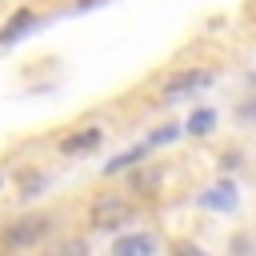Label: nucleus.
Returning <instances> with one entry per match:
<instances>
[{
    "label": "nucleus",
    "instance_id": "f257e3e1",
    "mask_svg": "<svg viewBox=\"0 0 256 256\" xmlns=\"http://www.w3.org/2000/svg\"><path fill=\"white\" fill-rule=\"evenodd\" d=\"M44 232H48V216H20V220H12L4 228L0 240L8 248H32L36 240H44Z\"/></svg>",
    "mask_w": 256,
    "mask_h": 256
},
{
    "label": "nucleus",
    "instance_id": "f03ea898",
    "mask_svg": "<svg viewBox=\"0 0 256 256\" xmlns=\"http://www.w3.org/2000/svg\"><path fill=\"white\" fill-rule=\"evenodd\" d=\"M212 84V72H204V68H188V72H176V76H168L164 80V100H184V96H192V92H200V88H208Z\"/></svg>",
    "mask_w": 256,
    "mask_h": 256
},
{
    "label": "nucleus",
    "instance_id": "7ed1b4c3",
    "mask_svg": "<svg viewBox=\"0 0 256 256\" xmlns=\"http://www.w3.org/2000/svg\"><path fill=\"white\" fill-rule=\"evenodd\" d=\"M128 216H132V208L120 196H100L92 204V224L96 228H120V224H128Z\"/></svg>",
    "mask_w": 256,
    "mask_h": 256
},
{
    "label": "nucleus",
    "instance_id": "20e7f679",
    "mask_svg": "<svg viewBox=\"0 0 256 256\" xmlns=\"http://www.w3.org/2000/svg\"><path fill=\"white\" fill-rule=\"evenodd\" d=\"M100 140H104V132H100L96 124H88V128H80V132L64 136V140H60V152H64V156H76V152H88V148H96Z\"/></svg>",
    "mask_w": 256,
    "mask_h": 256
},
{
    "label": "nucleus",
    "instance_id": "39448f33",
    "mask_svg": "<svg viewBox=\"0 0 256 256\" xmlns=\"http://www.w3.org/2000/svg\"><path fill=\"white\" fill-rule=\"evenodd\" d=\"M160 244L152 240V236H120L116 244H112V252L116 256H152Z\"/></svg>",
    "mask_w": 256,
    "mask_h": 256
},
{
    "label": "nucleus",
    "instance_id": "423d86ee",
    "mask_svg": "<svg viewBox=\"0 0 256 256\" xmlns=\"http://www.w3.org/2000/svg\"><path fill=\"white\" fill-rule=\"evenodd\" d=\"M28 24H36V16H32V8H20V12H16V16H12L4 28H0V44H12V40H16V36L28 28Z\"/></svg>",
    "mask_w": 256,
    "mask_h": 256
},
{
    "label": "nucleus",
    "instance_id": "0eeeda50",
    "mask_svg": "<svg viewBox=\"0 0 256 256\" xmlns=\"http://www.w3.org/2000/svg\"><path fill=\"white\" fill-rule=\"evenodd\" d=\"M212 120H216L212 112H196V116L188 120V132H192V136H208V132H212Z\"/></svg>",
    "mask_w": 256,
    "mask_h": 256
},
{
    "label": "nucleus",
    "instance_id": "6e6552de",
    "mask_svg": "<svg viewBox=\"0 0 256 256\" xmlns=\"http://www.w3.org/2000/svg\"><path fill=\"white\" fill-rule=\"evenodd\" d=\"M240 116H256V104H244V108H240Z\"/></svg>",
    "mask_w": 256,
    "mask_h": 256
},
{
    "label": "nucleus",
    "instance_id": "1a4fd4ad",
    "mask_svg": "<svg viewBox=\"0 0 256 256\" xmlns=\"http://www.w3.org/2000/svg\"><path fill=\"white\" fill-rule=\"evenodd\" d=\"M80 4H96V0H80Z\"/></svg>",
    "mask_w": 256,
    "mask_h": 256
}]
</instances>
